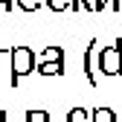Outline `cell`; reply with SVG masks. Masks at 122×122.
<instances>
[{
    "label": "cell",
    "instance_id": "cell-1",
    "mask_svg": "<svg viewBox=\"0 0 122 122\" xmlns=\"http://www.w3.org/2000/svg\"><path fill=\"white\" fill-rule=\"evenodd\" d=\"M38 70V52H32L29 47H12V61H9V84L18 87L23 76Z\"/></svg>",
    "mask_w": 122,
    "mask_h": 122
},
{
    "label": "cell",
    "instance_id": "cell-2",
    "mask_svg": "<svg viewBox=\"0 0 122 122\" xmlns=\"http://www.w3.org/2000/svg\"><path fill=\"white\" fill-rule=\"evenodd\" d=\"M96 70L102 76H122V38H116L111 47H102L99 50V58H96Z\"/></svg>",
    "mask_w": 122,
    "mask_h": 122
},
{
    "label": "cell",
    "instance_id": "cell-3",
    "mask_svg": "<svg viewBox=\"0 0 122 122\" xmlns=\"http://www.w3.org/2000/svg\"><path fill=\"white\" fill-rule=\"evenodd\" d=\"M38 76H64V50L61 47H47L38 52Z\"/></svg>",
    "mask_w": 122,
    "mask_h": 122
},
{
    "label": "cell",
    "instance_id": "cell-4",
    "mask_svg": "<svg viewBox=\"0 0 122 122\" xmlns=\"http://www.w3.org/2000/svg\"><path fill=\"white\" fill-rule=\"evenodd\" d=\"M96 58H99V41L93 38L87 44V50H84V55H81V67H84V79H87V84L90 87H99V79H96Z\"/></svg>",
    "mask_w": 122,
    "mask_h": 122
},
{
    "label": "cell",
    "instance_id": "cell-5",
    "mask_svg": "<svg viewBox=\"0 0 122 122\" xmlns=\"http://www.w3.org/2000/svg\"><path fill=\"white\" fill-rule=\"evenodd\" d=\"M67 122H93V113L84 111V108H73L67 113Z\"/></svg>",
    "mask_w": 122,
    "mask_h": 122
},
{
    "label": "cell",
    "instance_id": "cell-6",
    "mask_svg": "<svg viewBox=\"0 0 122 122\" xmlns=\"http://www.w3.org/2000/svg\"><path fill=\"white\" fill-rule=\"evenodd\" d=\"M93 122H119V116L111 108H96L93 111Z\"/></svg>",
    "mask_w": 122,
    "mask_h": 122
},
{
    "label": "cell",
    "instance_id": "cell-7",
    "mask_svg": "<svg viewBox=\"0 0 122 122\" xmlns=\"http://www.w3.org/2000/svg\"><path fill=\"white\" fill-rule=\"evenodd\" d=\"M44 6L58 15V12H67V9H70V0H44Z\"/></svg>",
    "mask_w": 122,
    "mask_h": 122
},
{
    "label": "cell",
    "instance_id": "cell-8",
    "mask_svg": "<svg viewBox=\"0 0 122 122\" xmlns=\"http://www.w3.org/2000/svg\"><path fill=\"white\" fill-rule=\"evenodd\" d=\"M26 122H50V113L47 111H26Z\"/></svg>",
    "mask_w": 122,
    "mask_h": 122
},
{
    "label": "cell",
    "instance_id": "cell-9",
    "mask_svg": "<svg viewBox=\"0 0 122 122\" xmlns=\"http://www.w3.org/2000/svg\"><path fill=\"white\" fill-rule=\"evenodd\" d=\"M15 3H18V9H23V12H35V9L44 6V0H15Z\"/></svg>",
    "mask_w": 122,
    "mask_h": 122
},
{
    "label": "cell",
    "instance_id": "cell-10",
    "mask_svg": "<svg viewBox=\"0 0 122 122\" xmlns=\"http://www.w3.org/2000/svg\"><path fill=\"white\" fill-rule=\"evenodd\" d=\"M81 9L84 12H102L105 9V0H81Z\"/></svg>",
    "mask_w": 122,
    "mask_h": 122
},
{
    "label": "cell",
    "instance_id": "cell-11",
    "mask_svg": "<svg viewBox=\"0 0 122 122\" xmlns=\"http://www.w3.org/2000/svg\"><path fill=\"white\" fill-rule=\"evenodd\" d=\"M6 61H12V50L9 47H0V76L6 73Z\"/></svg>",
    "mask_w": 122,
    "mask_h": 122
},
{
    "label": "cell",
    "instance_id": "cell-12",
    "mask_svg": "<svg viewBox=\"0 0 122 122\" xmlns=\"http://www.w3.org/2000/svg\"><path fill=\"white\" fill-rule=\"evenodd\" d=\"M105 9H111V12H122V0H105Z\"/></svg>",
    "mask_w": 122,
    "mask_h": 122
},
{
    "label": "cell",
    "instance_id": "cell-13",
    "mask_svg": "<svg viewBox=\"0 0 122 122\" xmlns=\"http://www.w3.org/2000/svg\"><path fill=\"white\" fill-rule=\"evenodd\" d=\"M15 6H18V3H15V0H0V9H3V12H12Z\"/></svg>",
    "mask_w": 122,
    "mask_h": 122
},
{
    "label": "cell",
    "instance_id": "cell-14",
    "mask_svg": "<svg viewBox=\"0 0 122 122\" xmlns=\"http://www.w3.org/2000/svg\"><path fill=\"white\" fill-rule=\"evenodd\" d=\"M70 9H73V12H79V9H81V0H70Z\"/></svg>",
    "mask_w": 122,
    "mask_h": 122
},
{
    "label": "cell",
    "instance_id": "cell-15",
    "mask_svg": "<svg viewBox=\"0 0 122 122\" xmlns=\"http://www.w3.org/2000/svg\"><path fill=\"white\" fill-rule=\"evenodd\" d=\"M0 122H9V113L6 111H0Z\"/></svg>",
    "mask_w": 122,
    "mask_h": 122
},
{
    "label": "cell",
    "instance_id": "cell-16",
    "mask_svg": "<svg viewBox=\"0 0 122 122\" xmlns=\"http://www.w3.org/2000/svg\"><path fill=\"white\" fill-rule=\"evenodd\" d=\"M119 122H122V116H119Z\"/></svg>",
    "mask_w": 122,
    "mask_h": 122
}]
</instances>
